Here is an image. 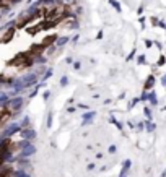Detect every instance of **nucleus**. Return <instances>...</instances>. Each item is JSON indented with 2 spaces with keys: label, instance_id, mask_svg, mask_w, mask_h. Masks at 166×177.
Returning <instances> with one entry per match:
<instances>
[{
  "label": "nucleus",
  "instance_id": "42",
  "mask_svg": "<svg viewBox=\"0 0 166 177\" xmlns=\"http://www.w3.org/2000/svg\"><path fill=\"white\" fill-rule=\"evenodd\" d=\"M161 85H163V86L166 88V75H163V77H161Z\"/></svg>",
  "mask_w": 166,
  "mask_h": 177
},
{
  "label": "nucleus",
  "instance_id": "34",
  "mask_svg": "<svg viewBox=\"0 0 166 177\" xmlns=\"http://www.w3.org/2000/svg\"><path fill=\"white\" fill-rule=\"evenodd\" d=\"M78 39H80V34L78 32H75L72 38H70V43H78Z\"/></svg>",
  "mask_w": 166,
  "mask_h": 177
},
{
  "label": "nucleus",
  "instance_id": "35",
  "mask_svg": "<svg viewBox=\"0 0 166 177\" xmlns=\"http://www.w3.org/2000/svg\"><path fill=\"white\" fill-rule=\"evenodd\" d=\"M64 62H65V65H72V63L75 62V60H73V57H70V55H69V57H65Z\"/></svg>",
  "mask_w": 166,
  "mask_h": 177
},
{
  "label": "nucleus",
  "instance_id": "49",
  "mask_svg": "<svg viewBox=\"0 0 166 177\" xmlns=\"http://www.w3.org/2000/svg\"><path fill=\"white\" fill-rule=\"evenodd\" d=\"M163 111H166V106H164V107H163Z\"/></svg>",
  "mask_w": 166,
  "mask_h": 177
},
{
  "label": "nucleus",
  "instance_id": "17",
  "mask_svg": "<svg viewBox=\"0 0 166 177\" xmlns=\"http://www.w3.org/2000/svg\"><path fill=\"white\" fill-rule=\"evenodd\" d=\"M46 62H47V59H46V55H42V54H39V55H36L34 57V63H37V65H42Z\"/></svg>",
  "mask_w": 166,
  "mask_h": 177
},
{
  "label": "nucleus",
  "instance_id": "19",
  "mask_svg": "<svg viewBox=\"0 0 166 177\" xmlns=\"http://www.w3.org/2000/svg\"><path fill=\"white\" fill-rule=\"evenodd\" d=\"M69 77L67 75H62V77H60V81H59V85H60V88H65V86H67L69 85Z\"/></svg>",
  "mask_w": 166,
  "mask_h": 177
},
{
  "label": "nucleus",
  "instance_id": "39",
  "mask_svg": "<svg viewBox=\"0 0 166 177\" xmlns=\"http://www.w3.org/2000/svg\"><path fill=\"white\" fill-rule=\"evenodd\" d=\"M103 36H104V31H103V29H99V31H98V34H96V39H103Z\"/></svg>",
  "mask_w": 166,
  "mask_h": 177
},
{
  "label": "nucleus",
  "instance_id": "50",
  "mask_svg": "<svg viewBox=\"0 0 166 177\" xmlns=\"http://www.w3.org/2000/svg\"><path fill=\"white\" fill-rule=\"evenodd\" d=\"M0 20H2V15H0Z\"/></svg>",
  "mask_w": 166,
  "mask_h": 177
},
{
  "label": "nucleus",
  "instance_id": "5",
  "mask_svg": "<svg viewBox=\"0 0 166 177\" xmlns=\"http://www.w3.org/2000/svg\"><path fill=\"white\" fill-rule=\"evenodd\" d=\"M36 151H37V148L31 143L30 146H26V148H23V150H20V153H18L16 156L18 158H31V156L36 155Z\"/></svg>",
  "mask_w": 166,
  "mask_h": 177
},
{
  "label": "nucleus",
  "instance_id": "33",
  "mask_svg": "<svg viewBox=\"0 0 166 177\" xmlns=\"http://www.w3.org/2000/svg\"><path fill=\"white\" fill-rule=\"evenodd\" d=\"M143 128H145V122H139L135 125V130H139V132H142Z\"/></svg>",
  "mask_w": 166,
  "mask_h": 177
},
{
  "label": "nucleus",
  "instance_id": "22",
  "mask_svg": "<svg viewBox=\"0 0 166 177\" xmlns=\"http://www.w3.org/2000/svg\"><path fill=\"white\" fill-rule=\"evenodd\" d=\"M33 141H28V140H21L20 143H16V146L20 148V150H23V148H26V146H30Z\"/></svg>",
  "mask_w": 166,
  "mask_h": 177
},
{
  "label": "nucleus",
  "instance_id": "46",
  "mask_svg": "<svg viewBox=\"0 0 166 177\" xmlns=\"http://www.w3.org/2000/svg\"><path fill=\"white\" fill-rule=\"evenodd\" d=\"M127 175H129L127 172H121V174H119V177H127Z\"/></svg>",
  "mask_w": 166,
  "mask_h": 177
},
{
  "label": "nucleus",
  "instance_id": "48",
  "mask_svg": "<svg viewBox=\"0 0 166 177\" xmlns=\"http://www.w3.org/2000/svg\"><path fill=\"white\" fill-rule=\"evenodd\" d=\"M161 177H166V171H163V172H161Z\"/></svg>",
  "mask_w": 166,
  "mask_h": 177
},
{
  "label": "nucleus",
  "instance_id": "3",
  "mask_svg": "<svg viewBox=\"0 0 166 177\" xmlns=\"http://www.w3.org/2000/svg\"><path fill=\"white\" fill-rule=\"evenodd\" d=\"M80 117H82V127H88L93 124L94 117H96V111H85Z\"/></svg>",
  "mask_w": 166,
  "mask_h": 177
},
{
  "label": "nucleus",
  "instance_id": "9",
  "mask_svg": "<svg viewBox=\"0 0 166 177\" xmlns=\"http://www.w3.org/2000/svg\"><path fill=\"white\" fill-rule=\"evenodd\" d=\"M16 164H18V169H26V167H31L30 158H18Z\"/></svg>",
  "mask_w": 166,
  "mask_h": 177
},
{
  "label": "nucleus",
  "instance_id": "18",
  "mask_svg": "<svg viewBox=\"0 0 166 177\" xmlns=\"http://www.w3.org/2000/svg\"><path fill=\"white\" fill-rule=\"evenodd\" d=\"M139 102H140V97H134V99H132V101L129 102V104H127V109L132 111V109H134L137 104H139Z\"/></svg>",
  "mask_w": 166,
  "mask_h": 177
},
{
  "label": "nucleus",
  "instance_id": "27",
  "mask_svg": "<svg viewBox=\"0 0 166 177\" xmlns=\"http://www.w3.org/2000/svg\"><path fill=\"white\" fill-rule=\"evenodd\" d=\"M69 28H70V29H80V23H78L77 20H73L72 23H70Z\"/></svg>",
  "mask_w": 166,
  "mask_h": 177
},
{
  "label": "nucleus",
  "instance_id": "7",
  "mask_svg": "<svg viewBox=\"0 0 166 177\" xmlns=\"http://www.w3.org/2000/svg\"><path fill=\"white\" fill-rule=\"evenodd\" d=\"M70 43V36H57V39H55V47H64V46H67Z\"/></svg>",
  "mask_w": 166,
  "mask_h": 177
},
{
  "label": "nucleus",
  "instance_id": "10",
  "mask_svg": "<svg viewBox=\"0 0 166 177\" xmlns=\"http://www.w3.org/2000/svg\"><path fill=\"white\" fill-rule=\"evenodd\" d=\"M147 102H150V106H153V107H156V106L160 104V102H158V96H156L155 91H148V101H147Z\"/></svg>",
  "mask_w": 166,
  "mask_h": 177
},
{
  "label": "nucleus",
  "instance_id": "15",
  "mask_svg": "<svg viewBox=\"0 0 166 177\" xmlns=\"http://www.w3.org/2000/svg\"><path fill=\"white\" fill-rule=\"evenodd\" d=\"M108 3H109V5H111L112 8H114V10H116L117 13H121V12H122V8H121V3L117 2V0H108Z\"/></svg>",
  "mask_w": 166,
  "mask_h": 177
},
{
  "label": "nucleus",
  "instance_id": "45",
  "mask_svg": "<svg viewBox=\"0 0 166 177\" xmlns=\"http://www.w3.org/2000/svg\"><path fill=\"white\" fill-rule=\"evenodd\" d=\"M145 46L147 47H151V41H145Z\"/></svg>",
  "mask_w": 166,
  "mask_h": 177
},
{
  "label": "nucleus",
  "instance_id": "24",
  "mask_svg": "<svg viewBox=\"0 0 166 177\" xmlns=\"http://www.w3.org/2000/svg\"><path fill=\"white\" fill-rule=\"evenodd\" d=\"M148 101V91H142V94H140V102H147Z\"/></svg>",
  "mask_w": 166,
  "mask_h": 177
},
{
  "label": "nucleus",
  "instance_id": "8",
  "mask_svg": "<svg viewBox=\"0 0 166 177\" xmlns=\"http://www.w3.org/2000/svg\"><path fill=\"white\" fill-rule=\"evenodd\" d=\"M10 177H33L30 172H26V169H13L10 171Z\"/></svg>",
  "mask_w": 166,
  "mask_h": 177
},
{
  "label": "nucleus",
  "instance_id": "43",
  "mask_svg": "<svg viewBox=\"0 0 166 177\" xmlns=\"http://www.w3.org/2000/svg\"><path fill=\"white\" fill-rule=\"evenodd\" d=\"M111 102H112L111 99H104V101H103V104H104V106H109V104H111Z\"/></svg>",
  "mask_w": 166,
  "mask_h": 177
},
{
  "label": "nucleus",
  "instance_id": "26",
  "mask_svg": "<svg viewBox=\"0 0 166 177\" xmlns=\"http://www.w3.org/2000/svg\"><path fill=\"white\" fill-rule=\"evenodd\" d=\"M137 63H139V65H145V63H147V57H145L143 54L137 57Z\"/></svg>",
  "mask_w": 166,
  "mask_h": 177
},
{
  "label": "nucleus",
  "instance_id": "38",
  "mask_svg": "<svg viewBox=\"0 0 166 177\" xmlns=\"http://www.w3.org/2000/svg\"><path fill=\"white\" fill-rule=\"evenodd\" d=\"M23 0H10V5L12 7H15V5H18V3H21Z\"/></svg>",
  "mask_w": 166,
  "mask_h": 177
},
{
  "label": "nucleus",
  "instance_id": "1",
  "mask_svg": "<svg viewBox=\"0 0 166 177\" xmlns=\"http://www.w3.org/2000/svg\"><path fill=\"white\" fill-rule=\"evenodd\" d=\"M21 128H23V127L20 125V122L13 120V122H10L8 125H5V127L2 128V132H0V138H12L13 135L20 133Z\"/></svg>",
  "mask_w": 166,
  "mask_h": 177
},
{
  "label": "nucleus",
  "instance_id": "31",
  "mask_svg": "<svg viewBox=\"0 0 166 177\" xmlns=\"http://www.w3.org/2000/svg\"><path fill=\"white\" fill-rule=\"evenodd\" d=\"M135 54H137V52H135V49H134V50H130V54H129V55H127V57H125V60H127V62H130V60L135 57Z\"/></svg>",
  "mask_w": 166,
  "mask_h": 177
},
{
  "label": "nucleus",
  "instance_id": "41",
  "mask_svg": "<svg viewBox=\"0 0 166 177\" xmlns=\"http://www.w3.org/2000/svg\"><path fill=\"white\" fill-rule=\"evenodd\" d=\"M116 120H117V119H116V117H114V115H112V114H111V115H109V122H111L112 125H114V124H116Z\"/></svg>",
  "mask_w": 166,
  "mask_h": 177
},
{
  "label": "nucleus",
  "instance_id": "2",
  "mask_svg": "<svg viewBox=\"0 0 166 177\" xmlns=\"http://www.w3.org/2000/svg\"><path fill=\"white\" fill-rule=\"evenodd\" d=\"M21 80H23V85H25L26 90H30V88L36 86L37 83H39V75H37L36 72H30V73H26V75H23Z\"/></svg>",
  "mask_w": 166,
  "mask_h": 177
},
{
  "label": "nucleus",
  "instance_id": "23",
  "mask_svg": "<svg viewBox=\"0 0 166 177\" xmlns=\"http://www.w3.org/2000/svg\"><path fill=\"white\" fill-rule=\"evenodd\" d=\"M37 93H39V88L34 86V90L28 93V97H30V99H33V97H36V96H37Z\"/></svg>",
  "mask_w": 166,
  "mask_h": 177
},
{
  "label": "nucleus",
  "instance_id": "6",
  "mask_svg": "<svg viewBox=\"0 0 166 177\" xmlns=\"http://www.w3.org/2000/svg\"><path fill=\"white\" fill-rule=\"evenodd\" d=\"M8 101H10V96H8L7 90H0V107L7 109L8 107Z\"/></svg>",
  "mask_w": 166,
  "mask_h": 177
},
{
  "label": "nucleus",
  "instance_id": "32",
  "mask_svg": "<svg viewBox=\"0 0 166 177\" xmlns=\"http://www.w3.org/2000/svg\"><path fill=\"white\" fill-rule=\"evenodd\" d=\"M77 109H83V111H90V106H88V104H82V102H80V104H77Z\"/></svg>",
  "mask_w": 166,
  "mask_h": 177
},
{
  "label": "nucleus",
  "instance_id": "28",
  "mask_svg": "<svg viewBox=\"0 0 166 177\" xmlns=\"http://www.w3.org/2000/svg\"><path fill=\"white\" fill-rule=\"evenodd\" d=\"M72 67H73L75 72H78V70H82V62H80V60H77V62L72 63Z\"/></svg>",
  "mask_w": 166,
  "mask_h": 177
},
{
  "label": "nucleus",
  "instance_id": "40",
  "mask_svg": "<svg viewBox=\"0 0 166 177\" xmlns=\"http://www.w3.org/2000/svg\"><path fill=\"white\" fill-rule=\"evenodd\" d=\"M75 111H77V107H73V106H70V107H67V112H69V114H73Z\"/></svg>",
  "mask_w": 166,
  "mask_h": 177
},
{
  "label": "nucleus",
  "instance_id": "13",
  "mask_svg": "<svg viewBox=\"0 0 166 177\" xmlns=\"http://www.w3.org/2000/svg\"><path fill=\"white\" fill-rule=\"evenodd\" d=\"M20 125H21L23 128L30 127V125H31V117H30V115H23L21 120H20Z\"/></svg>",
  "mask_w": 166,
  "mask_h": 177
},
{
  "label": "nucleus",
  "instance_id": "47",
  "mask_svg": "<svg viewBox=\"0 0 166 177\" xmlns=\"http://www.w3.org/2000/svg\"><path fill=\"white\" fill-rule=\"evenodd\" d=\"M64 2H65V3H73L75 0H64Z\"/></svg>",
  "mask_w": 166,
  "mask_h": 177
},
{
  "label": "nucleus",
  "instance_id": "25",
  "mask_svg": "<svg viewBox=\"0 0 166 177\" xmlns=\"http://www.w3.org/2000/svg\"><path fill=\"white\" fill-rule=\"evenodd\" d=\"M51 94H52V91H51V90H46L44 93H42V99H44V102H47V101H49Z\"/></svg>",
  "mask_w": 166,
  "mask_h": 177
},
{
  "label": "nucleus",
  "instance_id": "30",
  "mask_svg": "<svg viewBox=\"0 0 166 177\" xmlns=\"http://www.w3.org/2000/svg\"><path fill=\"white\" fill-rule=\"evenodd\" d=\"M116 151H117V146H116V145H111V146L108 148V153H109V155H114Z\"/></svg>",
  "mask_w": 166,
  "mask_h": 177
},
{
  "label": "nucleus",
  "instance_id": "37",
  "mask_svg": "<svg viewBox=\"0 0 166 177\" xmlns=\"http://www.w3.org/2000/svg\"><path fill=\"white\" fill-rule=\"evenodd\" d=\"M164 62H166V59L163 57V55H161V57L158 59V63H156V65H158V67H161V65H164Z\"/></svg>",
  "mask_w": 166,
  "mask_h": 177
},
{
  "label": "nucleus",
  "instance_id": "4",
  "mask_svg": "<svg viewBox=\"0 0 166 177\" xmlns=\"http://www.w3.org/2000/svg\"><path fill=\"white\" fill-rule=\"evenodd\" d=\"M20 135H21L23 140H28V141H34L36 137H37V132H36L34 128H31V127H26V128H21Z\"/></svg>",
  "mask_w": 166,
  "mask_h": 177
},
{
  "label": "nucleus",
  "instance_id": "44",
  "mask_svg": "<svg viewBox=\"0 0 166 177\" xmlns=\"http://www.w3.org/2000/svg\"><path fill=\"white\" fill-rule=\"evenodd\" d=\"M127 125H129V128H135V124H134V122H129Z\"/></svg>",
  "mask_w": 166,
  "mask_h": 177
},
{
  "label": "nucleus",
  "instance_id": "14",
  "mask_svg": "<svg viewBox=\"0 0 166 177\" xmlns=\"http://www.w3.org/2000/svg\"><path fill=\"white\" fill-rule=\"evenodd\" d=\"M155 128H156V124L153 122V120H147V122H145V130H147L148 133L155 132Z\"/></svg>",
  "mask_w": 166,
  "mask_h": 177
},
{
  "label": "nucleus",
  "instance_id": "29",
  "mask_svg": "<svg viewBox=\"0 0 166 177\" xmlns=\"http://www.w3.org/2000/svg\"><path fill=\"white\" fill-rule=\"evenodd\" d=\"M114 127H116L117 130H121V132H122V130H124V124H122V122H121V120H116V124H114Z\"/></svg>",
  "mask_w": 166,
  "mask_h": 177
},
{
  "label": "nucleus",
  "instance_id": "16",
  "mask_svg": "<svg viewBox=\"0 0 166 177\" xmlns=\"http://www.w3.org/2000/svg\"><path fill=\"white\" fill-rule=\"evenodd\" d=\"M130 167H132V161H130V159H125L124 162H122V169H121V172H127V174H129Z\"/></svg>",
  "mask_w": 166,
  "mask_h": 177
},
{
  "label": "nucleus",
  "instance_id": "21",
  "mask_svg": "<svg viewBox=\"0 0 166 177\" xmlns=\"http://www.w3.org/2000/svg\"><path fill=\"white\" fill-rule=\"evenodd\" d=\"M52 120H54V117H52V112H47V119H46V128H52Z\"/></svg>",
  "mask_w": 166,
  "mask_h": 177
},
{
  "label": "nucleus",
  "instance_id": "11",
  "mask_svg": "<svg viewBox=\"0 0 166 177\" xmlns=\"http://www.w3.org/2000/svg\"><path fill=\"white\" fill-rule=\"evenodd\" d=\"M155 77L153 75H150L148 78H147V81H145V85H143V90L145 91H151V90H153V86H155Z\"/></svg>",
  "mask_w": 166,
  "mask_h": 177
},
{
  "label": "nucleus",
  "instance_id": "12",
  "mask_svg": "<svg viewBox=\"0 0 166 177\" xmlns=\"http://www.w3.org/2000/svg\"><path fill=\"white\" fill-rule=\"evenodd\" d=\"M52 75H54V68H52V67H47V70L44 72V75L41 77L39 81H44V83H46L47 80H51V78H52Z\"/></svg>",
  "mask_w": 166,
  "mask_h": 177
},
{
  "label": "nucleus",
  "instance_id": "20",
  "mask_svg": "<svg viewBox=\"0 0 166 177\" xmlns=\"http://www.w3.org/2000/svg\"><path fill=\"white\" fill-rule=\"evenodd\" d=\"M143 114H145L147 120H151V119H153V114H151V109L148 107V106H145V107H143Z\"/></svg>",
  "mask_w": 166,
  "mask_h": 177
},
{
  "label": "nucleus",
  "instance_id": "36",
  "mask_svg": "<svg viewBox=\"0 0 166 177\" xmlns=\"http://www.w3.org/2000/svg\"><path fill=\"white\" fill-rule=\"evenodd\" d=\"M94 167H96V164H94V162H90V164L87 166V171L91 172V171H94Z\"/></svg>",
  "mask_w": 166,
  "mask_h": 177
}]
</instances>
